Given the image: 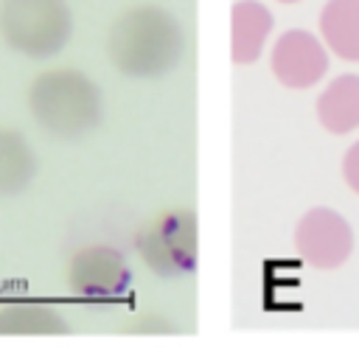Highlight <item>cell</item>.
I'll list each match as a JSON object with an SVG mask.
<instances>
[{
  "instance_id": "cell-1",
  "label": "cell",
  "mask_w": 359,
  "mask_h": 359,
  "mask_svg": "<svg viewBox=\"0 0 359 359\" xmlns=\"http://www.w3.org/2000/svg\"><path fill=\"white\" fill-rule=\"evenodd\" d=\"M185 50L180 20L154 3L123 8L107 34V53L118 73L129 79H160L171 73Z\"/></svg>"
},
{
  "instance_id": "cell-2",
  "label": "cell",
  "mask_w": 359,
  "mask_h": 359,
  "mask_svg": "<svg viewBox=\"0 0 359 359\" xmlns=\"http://www.w3.org/2000/svg\"><path fill=\"white\" fill-rule=\"evenodd\" d=\"M25 101L34 123L56 140H79L104 118L101 87L76 67L42 70L28 84Z\"/></svg>"
},
{
  "instance_id": "cell-3",
  "label": "cell",
  "mask_w": 359,
  "mask_h": 359,
  "mask_svg": "<svg viewBox=\"0 0 359 359\" xmlns=\"http://www.w3.org/2000/svg\"><path fill=\"white\" fill-rule=\"evenodd\" d=\"M3 42L31 59H50L73 36V11L67 0H0Z\"/></svg>"
},
{
  "instance_id": "cell-4",
  "label": "cell",
  "mask_w": 359,
  "mask_h": 359,
  "mask_svg": "<svg viewBox=\"0 0 359 359\" xmlns=\"http://www.w3.org/2000/svg\"><path fill=\"white\" fill-rule=\"evenodd\" d=\"M137 255L157 278H182L199 264V219L191 208L157 213L135 238Z\"/></svg>"
},
{
  "instance_id": "cell-5",
  "label": "cell",
  "mask_w": 359,
  "mask_h": 359,
  "mask_svg": "<svg viewBox=\"0 0 359 359\" xmlns=\"http://www.w3.org/2000/svg\"><path fill=\"white\" fill-rule=\"evenodd\" d=\"M294 250L311 269H339L353 252L351 222L334 208H311L294 224Z\"/></svg>"
},
{
  "instance_id": "cell-6",
  "label": "cell",
  "mask_w": 359,
  "mask_h": 359,
  "mask_svg": "<svg viewBox=\"0 0 359 359\" xmlns=\"http://www.w3.org/2000/svg\"><path fill=\"white\" fill-rule=\"evenodd\" d=\"M132 286V269L109 244L81 247L67 264V289L81 300H118Z\"/></svg>"
},
{
  "instance_id": "cell-7",
  "label": "cell",
  "mask_w": 359,
  "mask_h": 359,
  "mask_svg": "<svg viewBox=\"0 0 359 359\" xmlns=\"http://www.w3.org/2000/svg\"><path fill=\"white\" fill-rule=\"evenodd\" d=\"M328 48L323 36L306 28L283 31L269 50V70L272 76L289 90H309L323 81L328 73Z\"/></svg>"
},
{
  "instance_id": "cell-8",
  "label": "cell",
  "mask_w": 359,
  "mask_h": 359,
  "mask_svg": "<svg viewBox=\"0 0 359 359\" xmlns=\"http://www.w3.org/2000/svg\"><path fill=\"white\" fill-rule=\"evenodd\" d=\"M275 17L258 0H238L230 8V59L236 65H252L261 59Z\"/></svg>"
},
{
  "instance_id": "cell-9",
  "label": "cell",
  "mask_w": 359,
  "mask_h": 359,
  "mask_svg": "<svg viewBox=\"0 0 359 359\" xmlns=\"http://www.w3.org/2000/svg\"><path fill=\"white\" fill-rule=\"evenodd\" d=\"M317 121L331 135H351L359 129V76L342 73L325 84L314 104Z\"/></svg>"
},
{
  "instance_id": "cell-10",
  "label": "cell",
  "mask_w": 359,
  "mask_h": 359,
  "mask_svg": "<svg viewBox=\"0 0 359 359\" xmlns=\"http://www.w3.org/2000/svg\"><path fill=\"white\" fill-rule=\"evenodd\" d=\"M70 325L62 311L42 300H8L0 303V337H56Z\"/></svg>"
},
{
  "instance_id": "cell-11",
  "label": "cell",
  "mask_w": 359,
  "mask_h": 359,
  "mask_svg": "<svg viewBox=\"0 0 359 359\" xmlns=\"http://www.w3.org/2000/svg\"><path fill=\"white\" fill-rule=\"evenodd\" d=\"M317 28L334 56L359 62V0H328L320 11Z\"/></svg>"
},
{
  "instance_id": "cell-12",
  "label": "cell",
  "mask_w": 359,
  "mask_h": 359,
  "mask_svg": "<svg viewBox=\"0 0 359 359\" xmlns=\"http://www.w3.org/2000/svg\"><path fill=\"white\" fill-rule=\"evenodd\" d=\"M36 177V151L8 126H0V196H14Z\"/></svg>"
},
{
  "instance_id": "cell-13",
  "label": "cell",
  "mask_w": 359,
  "mask_h": 359,
  "mask_svg": "<svg viewBox=\"0 0 359 359\" xmlns=\"http://www.w3.org/2000/svg\"><path fill=\"white\" fill-rule=\"evenodd\" d=\"M121 331H126V334H149L151 337V334H174L177 325L168 317H163L160 311H140V314H135V320L123 323Z\"/></svg>"
},
{
  "instance_id": "cell-14",
  "label": "cell",
  "mask_w": 359,
  "mask_h": 359,
  "mask_svg": "<svg viewBox=\"0 0 359 359\" xmlns=\"http://www.w3.org/2000/svg\"><path fill=\"white\" fill-rule=\"evenodd\" d=\"M342 180L353 194H359V140L351 143L342 154Z\"/></svg>"
},
{
  "instance_id": "cell-15",
  "label": "cell",
  "mask_w": 359,
  "mask_h": 359,
  "mask_svg": "<svg viewBox=\"0 0 359 359\" xmlns=\"http://www.w3.org/2000/svg\"><path fill=\"white\" fill-rule=\"evenodd\" d=\"M278 3H297V0H278Z\"/></svg>"
}]
</instances>
